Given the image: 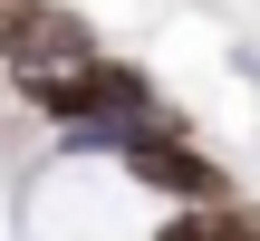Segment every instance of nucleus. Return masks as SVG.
<instances>
[{
  "instance_id": "nucleus-1",
  "label": "nucleus",
  "mask_w": 260,
  "mask_h": 241,
  "mask_svg": "<svg viewBox=\"0 0 260 241\" xmlns=\"http://www.w3.org/2000/svg\"><path fill=\"white\" fill-rule=\"evenodd\" d=\"M125 174H135L145 193H183V203H222V193H232L222 164L193 155V145H174V135H135V145H125Z\"/></svg>"
},
{
  "instance_id": "nucleus-2",
  "label": "nucleus",
  "mask_w": 260,
  "mask_h": 241,
  "mask_svg": "<svg viewBox=\"0 0 260 241\" xmlns=\"http://www.w3.org/2000/svg\"><path fill=\"white\" fill-rule=\"evenodd\" d=\"M58 58H87V19H58V10H39V0H10V68L39 77V68H58Z\"/></svg>"
},
{
  "instance_id": "nucleus-3",
  "label": "nucleus",
  "mask_w": 260,
  "mask_h": 241,
  "mask_svg": "<svg viewBox=\"0 0 260 241\" xmlns=\"http://www.w3.org/2000/svg\"><path fill=\"white\" fill-rule=\"evenodd\" d=\"M154 241H260V213H193V222H164Z\"/></svg>"
}]
</instances>
